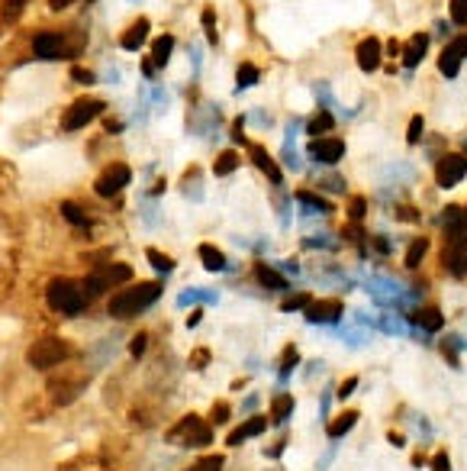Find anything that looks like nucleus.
Here are the masks:
<instances>
[{
    "instance_id": "nucleus-1",
    "label": "nucleus",
    "mask_w": 467,
    "mask_h": 471,
    "mask_svg": "<svg viewBox=\"0 0 467 471\" xmlns=\"http://www.w3.org/2000/svg\"><path fill=\"white\" fill-rule=\"evenodd\" d=\"M161 284L158 281H145V284H136V288H123L119 294L110 297V303H106V313L116 320H133L139 317L142 310H148L155 301L161 297Z\"/></svg>"
},
{
    "instance_id": "nucleus-2",
    "label": "nucleus",
    "mask_w": 467,
    "mask_h": 471,
    "mask_svg": "<svg viewBox=\"0 0 467 471\" xmlns=\"http://www.w3.org/2000/svg\"><path fill=\"white\" fill-rule=\"evenodd\" d=\"M45 301H49V307L55 310V313L77 317V313H84V310H87L91 297L84 294V284H75V281H68V278H58V281L49 284V291H45Z\"/></svg>"
},
{
    "instance_id": "nucleus-3",
    "label": "nucleus",
    "mask_w": 467,
    "mask_h": 471,
    "mask_svg": "<svg viewBox=\"0 0 467 471\" xmlns=\"http://www.w3.org/2000/svg\"><path fill=\"white\" fill-rule=\"evenodd\" d=\"M167 443L171 445H187V449H203V445L213 443V426L200 416H184L181 423L167 429Z\"/></svg>"
},
{
    "instance_id": "nucleus-4",
    "label": "nucleus",
    "mask_w": 467,
    "mask_h": 471,
    "mask_svg": "<svg viewBox=\"0 0 467 471\" xmlns=\"http://www.w3.org/2000/svg\"><path fill=\"white\" fill-rule=\"evenodd\" d=\"M68 355H71V349H68V342H65V339L45 336V339H39V342L29 345L26 362H29L33 368H39V372H49V368L62 365Z\"/></svg>"
},
{
    "instance_id": "nucleus-5",
    "label": "nucleus",
    "mask_w": 467,
    "mask_h": 471,
    "mask_svg": "<svg viewBox=\"0 0 467 471\" xmlns=\"http://www.w3.org/2000/svg\"><path fill=\"white\" fill-rule=\"evenodd\" d=\"M441 261H445L448 274H454V278H464L467 274V223L454 226V229H445V252H441Z\"/></svg>"
},
{
    "instance_id": "nucleus-6",
    "label": "nucleus",
    "mask_w": 467,
    "mask_h": 471,
    "mask_svg": "<svg viewBox=\"0 0 467 471\" xmlns=\"http://www.w3.org/2000/svg\"><path fill=\"white\" fill-rule=\"evenodd\" d=\"M345 152H348V146L339 136H319V139H309L307 146V158H313L322 168H335L345 158Z\"/></svg>"
},
{
    "instance_id": "nucleus-7",
    "label": "nucleus",
    "mask_w": 467,
    "mask_h": 471,
    "mask_svg": "<svg viewBox=\"0 0 467 471\" xmlns=\"http://www.w3.org/2000/svg\"><path fill=\"white\" fill-rule=\"evenodd\" d=\"M129 278H133V268H129V265H104L100 271H94V274H87V278H84V294L97 297V294H104L106 288L126 284Z\"/></svg>"
},
{
    "instance_id": "nucleus-8",
    "label": "nucleus",
    "mask_w": 467,
    "mask_h": 471,
    "mask_svg": "<svg viewBox=\"0 0 467 471\" xmlns=\"http://www.w3.org/2000/svg\"><path fill=\"white\" fill-rule=\"evenodd\" d=\"M464 178H467V158H464V155L445 152V155L435 158V184H439L441 190L458 188Z\"/></svg>"
},
{
    "instance_id": "nucleus-9",
    "label": "nucleus",
    "mask_w": 467,
    "mask_h": 471,
    "mask_svg": "<svg viewBox=\"0 0 467 471\" xmlns=\"http://www.w3.org/2000/svg\"><path fill=\"white\" fill-rule=\"evenodd\" d=\"M100 113H104V100H97V97H81V100H75V104L68 107V113H65L62 126L68 129V133H77V129H84L91 120H97Z\"/></svg>"
},
{
    "instance_id": "nucleus-10",
    "label": "nucleus",
    "mask_w": 467,
    "mask_h": 471,
    "mask_svg": "<svg viewBox=\"0 0 467 471\" xmlns=\"http://www.w3.org/2000/svg\"><path fill=\"white\" fill-rule=\"evenodd\" d=\"M129 181H133V171H129V165L116 162V165H110V168H106L104 175L97 178L94 190H97L100 197H116V194H119V190H123Z\"/></svg>"
},
{
    "instance_id": "nucleus-11",
    "label": "nucleus",
    "mask_w": 467,
    "mask_h": 471,
    "mask_svg": "<svg viewBox=\"0 0 467 471\" xmlns=\"http://www.w3.org/2000/svg\"><path fill=\"white\" fill-rule=\"evenodd\" d=\"M384 62V43L377 39V36H368L361 43L355 45V65L364 71V75H374Z\"/></svg>"
},
{
    "instance_id": "nucleus-12",
    "label": "nucleus",
    "mask_w": 467,
    "mask_h": 471,
    "mask_svg": "<svg viewBox=\"0 0 467 471\" xmlns=\"http://www.w3.org/2000/svg\"><path fill=\"white\" fill-rule=\"evenodd\" d=\"M345 313L342 301L339 297H322V301H309L307 307V323H316V326H326V323H339Z\"/></svg>"
},
{
    "instance_id": "nucleus-13",
    "label": "nucleus",
    "mask_w": 467,
    "mask_h": 471,
    "mask_svg": "<svg viewBox=\"0 0 467 471\" xmlns=\"http://www.w3.org/2000/svg\"><path fill=\"white\" fill-rule=\"evenodd\" d=\"M33 49L39 58H45V62H55V58H75V52L68 49V43H65V36L58 33H39L33 39Z\"/></svg>"
},
{
    "instance_id": "nucleus-14",
    "label": "nucleus",
    "mask_w": 467,
    "mask_h": 471,
    "mask_svg": "<svg viewBox=\"0 0 467 471\" xmlns=\"http://www.w3.org/2000/svg\"><path fill=\"white\" fill-rule=\"evenodd\" d=\"M248 158H251V165L261 171V175H268V181L274 184V188H280L284 184V171L278 168V162H274V155L268 152L265 146H258V142H248Z\"/></svg>"
},
{
    "instance_id": "nucleus-15",
    "label": "nucleus",
    "mask_w": 467,
    "mask_h": 471,
    "mask_svg": "<svg viewBox=\"0 0 467 471\" xmlns=\"http://www.w3.org/2000/svg\"><path fill=\"white\" fill-rule=\"evenodd\" d=\"M429 43H432V36L429 33H412L410 36V43L403 45V65H406V71H416L419 65L426 62V55H429Z\"/></svg>"
},
{
    "instance_id": "nucleus-16",
    "label": "nucleus",
    "mask_w": 467,
    "mask_h": 471,
    "mask_svg": "<svg viewBox=\"0 0 467 471\" xmlns=\"http://www.w3.org/2000/svg\"><path fill=\"white\" fill-rule=\"evenodd\" d=\"M335 123H339V117H335L332 110H319V107H316V113L303 123V133H307L309 139H319V136L335 133Z\"/></svg>"
},
{
    "instance_id": "nucleus-17",
    "label": "nucleus",
    "mask_w": 467,
    "mask_h": 471,
    "mask_svg": "<svg viewBox=\"0 0 467 471\" xmlns=\"http://www.w3.org/2000/svg\"><path fill=\"white\" fill-rule=\"evenodd\" d=\"M297 204L303 207V213H309V217H332L335 213V207H332V200H326L319 194V190H297Z\"/></svg>"
},
{
    "instance_id": "nucleus-18",
    "label": "nucleus",
    "mask_w": 467,
    "mask_h": 471,
    "mask_svg": "<svg viewBox=\"0 0 467 471\" xmlns=\"http://www.w3.org/2000/svg\"><path fill=\"white\" fill-rule=\"evenodd\" d=\"M148 29H152V23H148L145 16H139L133 26L119 36V45H123L126 52H139L142 45H145V39H148Z\"/></svg>"
},
{
    "instance_id": "nucleus-19",
    "label": "nucleus",
    "mask_w": 467,
    "mask_h": 471,
    "mask_svg": "<svg viewBox=\"0 0 467 471\" xmlns=\"http://www.w3.org/2000/svg\"><path fill=\"white\" fill-rule=\"evenodd\" d=\"M255 278H258V284L268 291H290V281H287L280 271H274L271 265H265V261L255 265Z\"/></svg>"
},
{
    "instance_id": "nucleus-20",
    "label": "nucleus",
    "mask_w": 467,
    "mask_h": 471,
    "mask_svg": "<svg viewBox=\"0 0 467 471\" xmlns=\"http://www.w3.org/2000/svg\"><path fill=\"white\" fill-rule=\"evenodd\" d=\"M265 429H268V420H265V416H251L248 423H242L238 429H232V433H229V445H242L245 439L261 436Z\"/></svg>"
},
{
    "instance_id": "nucleus-21",
    "label": "nucleus",
    "mask_w": 467,
    "mask_h": 471,
    "mask_svg": "<svg viewBox=\"0 0 467 471\" xmlns=\"http://www.w3.org/2000/svg\"><path fill=\"white\" fill-rule=\"evenodd\" d=\"M412 323H419V330L426 332V336H432V332H439L441 326H445V313H441L439 307H426L412 317Z\"/></svg>"
},
{
    "instance_id": "nucleus-22",
    "label": "nucleus",
    "mask_w": 467,
    "mask_h": 471,
    "mask_svg": "<svg viewBox=\"0 0 467 471\" xmlns=\"http://www.w3.org/2000/svg\"><path fill=\"white\" fill-rule=\"evenodd\" d=\"M313 97H316V107L319 110H332L335 117H342V104H339V97L332 94V87H329V81H316L313 85Z\"/></svg>"
},
{
    "instance_id": "nucleus-23",
    "label": "nucleus",
    "mask_w": 467,
    "mask_h": 471,
    "mask_svg": "<svg viewBox=\"0 0 467 471\" xmlns=\"http://www.w3.org/2000/svg\"><path fill=\"white\" fill-rule=\"evenodd\" d=\"M171 52H175V36H171V33L158 36V39L152 43V62H155V68H165V65L171 62Z\"/></svg>"
},
{
    "instance_id": "nucleus-24",
    "label": "nucleus",
    "mask_w": 467,
    "mask_h": 471,
    "mask_svg": "<svg viewBox=\"0 0 467 471\" xmlns=\"http://www.w3.org/2000/svg\"><path fill=\"white\" fill-rule=\"evenodd\" d=\"M461 65H464V58L445 43V49H441V55H439V71L448 77V81H454V77L461 75Z\"/></svg>"
},
{
    "instance_id": "nucleus-25",
    "label": "nucleus",
    "mask_w": 467,
    "mask_h": 471,
    "mask_svg": "<svg viewBox=\"0 0 467 471\" xmlns=\"http://www.w3.org/2000/svg\"><path fill=\"white\" fill-rule=\"evenodd\" d=\"M197 255H200V261H203V268H207V271H226V255L219 252L216 246L203 242V246L197 249Z\"/></svg>"
},
{
    "instance_id": "nucleus-26",
    "label": "nucleus",
    "mask_w": 467,
    "mask_h": 471,
    "mask_svg": "<svg viewBox=\"0 0 467 471\" xmlns=\"http://www.w3.org/2000/svg\"><path fill=\"white\" fill-rule=\"evenodd\" d=\"M261 81V71L258 65H251V62H242L236 71V94L238 91H248V87H255Z\"/></svg>"
},
{
    "instance_id": "nucleus-27",
    "label": "nucleus",
    "mask_w": 467,
    "mask_h": 471,
    "mask_svg": "<svg viewBox=\"0 0 467 471\" xmlns=\"http://www.w3.org/2000/svg\"><path fill=\"white\" fill-rule=\"evenodd\" d=\"M426 252H429V236H419V239H412L410 249H406L403 265L406 268H419V265H422V259H426Z\"/></svg>"
},
{
    "instance_id": "nucleus-28",
    "label": "nucleus",
    "mask_w": 467,
    "mask_h": 471,
    "mask_svg": "<svg viewBox=\"0 0 467 471\" xmlns=\"http://www.w3.org/2000/svg\"><path fill=\"white\" fill-rule=\"evenodd\" d=\"M355 423H358V413H355V410H345L342 416H335V420L329 423V429H326L329 439H342L345 433H348V429L355 426Z\"/></svg>"
},
{
    "instance_id": "nucleus-29",
    "label": "nucleus",
    "mask_w": 467,
    "mask_h": 471,
    "mask_svg": "<svg viewBox=\"0 0 467 471\" xmlns=\"http://www.w3.org/2000/svg\"><path fill=\"white\" fill-rule=\"evenodd\" d=\"M290 413H293V397L290 394H278L271 401V420L274 423H287L290 420Z\"/></svg>"
},
{
    "instance_id": "nucleus-30",
    "label": "nucleus",
    "mask_w": 467,
    "mask_h": 471,
    "mask_svg": "<svg viewBox=\"0 0 467 471\" xmlns=\"http://www.w3.org/2000/svg\"><path fill=\"white\" fill-rule=\"evenodd\" d=\"M238 162H242V158H238V152H223L216 158V162H213V175H219V178H226V175H232V171L238 168Z\"/></svg>"
},
{
    "instance_id": "nucleus-31",
    "label": "nucleus",
    "mask_w": 467,
    "mask_h": 471,
    "mask_svg": "<svg viewBox=\"0 0 467 471\" xmlns=\"http://www.w3.org/2000/svg\"><path fill=\"white\" fill-rule=\"evenodd\" d=\"M422 139H426V117L416 113L410 120V129H406V146H419Z\"/></svg>"
},
{
    "instance_id": "nucleus-32",
    "label": "nucleus",
    "mask_w": 467,
    "mask_h": 471,
    "mask_svg": "<svg viewBox=\"0 0 467 471\" xmlns=\"http://www.w3.org/2000/svg\"><path fill=\"white\" fill-rule=\"evenodd\" d=\"M316 190H329V194H345L348 190V181L342 175H326L316 181Z\"/></svg>"
},
{
    "instance_id": "nucleus-33",
    "label": "nucleus",
    "mask_w": 467,
    "mask_h": 471,
    "mask_svg": "<svg viewBox=\"0 0 467 471\" xmlns=\"http://www.w3.org/2000/svg\"><path fill=\"white\" fill-rule=\"evenodd\" d=\"M62 217L68 220L71 226H87V213H84L75 200H65V204H62Z\"/></svg>"
},
{
    "instance_id": "nucleus-34",
    "label": "nucleus",
    "mask_w": 467,
    "mask_h": 471,
    "mask_svg": "<svg viewBox=\"0 0 467 471\" xmlns=\"http://www.w3.org/2000/svg\"><path fill=\"white\" fill-rule=\"evenodd\" d=\"M145 255H148V261H152V268H155V271H161V274L175 271V259H171V255L158 252V249H148Z\"/></svg>"
},
{
    "instance_id": "nucleus-35",
    "label": "nucleus",
    "mask_w": 467,
    "mask_h": 471,
    "mask_svg": "<svg viewBox=\"0 0 467 471\" xmlns=\"http://www.w3.org/2000/svg\"><path fill=\"white\" fill-rule=\"evenodd\" d=\"M448 20H451L458 29L467 26V0H451V4H448Z\"/></svg>"
},
{
    "instance_id": "nucleus-36",
    "label": "nucleus",
    "mask_w": 467,
    "mask_h": 471,
    "mask_svg": "<svg viewBox=\"0 0 467 471\" xmlns=\"http://www.w3.org/2000/svg\"><path fill=\"white\" fill-rule=\"evenodd\" d=\"M203 33H207V43H213L216 45V39H219V33H216V13L213 10H203Z\"/></svg>"
},
{
    "instance_id": "nucleus-37",
    "label": "nucleus",
    "mask_w": 467,
    "mask_h": 471,
    "mask_svg": "<svg viewBox=\"0 0 467 471\" xmlns=\"http://www.w3.org/2000/svg\"><path fill=\"white\" fill-rule=\"evenodd\" d=\"M364 213H368V197L358 194V197H351V204H348V220H351V223H361Z\"/></svg>"
},
{
    "instance_id": "nucleus-38",
    "label": "nucleus",
    "mask_w": 467,
    "mask_h": 471,
    "mask_svg": "<svg viewBox=\"0 0 467 471\" xmlns=\"http://www.w3.org/2000/svg\"><path fill=\"white\" fill-rule=\"evenodd\" d=\"M297 365H300V352H297V345H287V349H284V362H280V374H290Z\"/></svg>"
},
{
    "instance_id": "nucleus-39",
    "label": "nucleus",
    "mask_w": 467,
    "mask_h": 471,
    "mask_svg": "<svg viewBox=\"0 0 467 471\" xmlns=\"http://www.w3.org/2000/svg\"><path fill=\"white\" fill-rule=\"evenodd\" d=\"M223 465H226L223 455H207V458H200V462H197L194 468H187V471H223Z\"/></svg>"
},
{
    "instance_id": "nucleus-40",
    "label": "nucleus",
    "mask_w": 467,
    "mask_h": 471,
    "mask_svg": "<svg viewBox=\"0 0 467 471\" xmlns=\"http://www.w3.org/2000/svg\"><path fill=\"white\" fill-rule=\"evenodd\" d=\"M280 162H284L290 171H300V168H303V162H300V152H297V146H284V152H280Z\"/></svg>"
},
{
    "instance_id": "nucleus-41",
    "label": "nucleus",
    "mask_w": 467,
    "mask_h": 471,
    "mask_svg": "<svg viewBox=\"0 0 467 471\" xmlns=\"http://www.w3.org/2000/svg\"><path fill=\"white\" fill-rule=\"evenodd\" d=\"M309 301H313L309 294H293V297H287V301H284V313H297V310H307Z\"/></svg>"
},
{
    "instance_id": "nucleus-42",
    "label": "nucleus",
    "mask_w": 467,
    "mask_h": 471,
    "mask_svg": "<svg viewBox=\"0 0 467 471\" xmlns=\"http://www.w3.org/2000/svg\"><path fill=\"white\" fill-rule=\"evenodd\" d=\"M393 217H397L400 223H419V220H422V213H419L416 207L403 204V207H397V210H393Z\"/></svg>"
},
{
    "instance_id": "nucleus-43",
    "label": "nucleus",
    "mask_w": 467,
    "mask_h": 471,
    "mask_svg": "<svg viewBox=\"0 0 467 471\" xmlns=\"http://www.w3.org/2000/svg\"><path fill=\"white\" fill-rule=\"evenodd\" d=\"M435 36H439L441 43L454 39V23H451V20H439V23H435Z\"/></svg>"
},
{
    "instance_id": "nucleus-44",
    "label": "nucleus",
    "mask_w": 467,
    "mask_h": 471,
    "mask_svg": "<svg viewBox=\"0 0 467 471\" xmlns=\"http://www.w3.org/2000/svg\"><path fill=\"white\" fill-rule=\"evenodd\" d=\"M448 45H451L461 58H467V33H458L454 39H448Z\"/></svg>"
},
{
    "instance_id": "nucleus-45",
    "label": "nucleus",
    "mask_w": 467,
    "mask_h": 471,
    "mask_svg": "<svg viewBox=\"0 0 467 471\" xmlns=\"http://www.w3.org/2000/svg\"><path fill=\"white\" fill-rule=\"evenodd\" d=\"M355 387H358V378H345V381H342V387L335 391V394H339V401H345V397L355 394Z\"/></svg>"
},
{
    "instance_id": "nucleus-46",
    "label": "nucleus",
    "mask_w": 467,
    "mask_h": 471,
    "mask_svg": "<svg viewBox=\"0 0 467 471\" xmlns=\"http://www.w3.org/2000/svg\"><path fill=\"white\" fill-rule=\"evenodd\" d=\"M71 77H75L77 85H94V81H97L94 71H87V68H75V71H71Z\"/></svg>"
},
{
    "instance_id": "nucleus-47",
    "label": "nucleus",
    "mask_w": 467,
    "mask_h": 471,
    "mask_svg": "<svg viewBox=\"0 0 467 471\" xmlns=\"http://www.w3.org/2000/svg\"><path fill=\"white\" fill-rule=\"evenodd\" d=\"M242 126H245V120H242V117H238V120L232 123V142H238V146H248V139H245Z\"/></svg>"
},
{
    "instance_id": "nucleus-48",
    "label": "nucleus",
    "mask_w": 467,
    "mask_h": 471,
    "mask_svg": "<svg viewBox=\"0 0 467 471\" xmlns=\"http://www.w3.org/2000/svg\"><path fill=\"white\" fill-rule=\"evenodd\" d=\"M432 471H451V458H448L445 452H439V455L432 458Z\"/></svg>"
},
{
    "instance_id": "nucleus-49",
    "label": "nucleus",
    "mask_w": 467,
    "mask_h": 471,
    "mask_svg": "<svg viewBox=\"0 0 467 471\" xmlns=\"http://www.w3.org/2000/svg\"><path fill=\"white\" fill-rule=\"evenodd\" d=\"M23 7H26V0H7V7H4V16H10V20H13V16L20 13Z\"/></svg>"
},
{
    "instance_id": "nucleus-50",
    "label": "nucleus",
    "mask_w": 467,
    "mask_h": 471,
    "mask_svg": "<svg viewBox=\"0 0 467 471\" xmlns=\"http://www.w3.org/2000/svg\"><path fill=\"white\" fill-rule=\"evenodd\" d=\"M229 420V404H216L213 407V423H226Z\"/></svg>"
},
{
    "instance_id": "nucleus-51",
    "label": "nucleus",
    "mask_w": 467,
    "mask_h": 471,
    "mask_svg": "<svg viewBox=\"0 0 467 471\" xmlns=\"http://www.w3.org/2000/svg\"><path fill=\"white\" fill-rule=\"evenodd\" d=\"M145 332H139V336L133 339V342H129V352H133V355H142V352H145Z\"/></svg>"
},
{
    "instance_id": "nucleus-52",
    "label": "nucleus",
    "mask_w": 467,
    "mask_h": 471,
    "mask_svg": "<svg viewBox=\"0 0 467 471\" xmlns=\"http://www.w3.org/2000/svg\"><path fill=\"white\" fill-rule=\"evenodd\" d=\"M384 55H387V58H400V55H403V45H400L397 39H390V43L384 45Z\"/></svg>"
},
{
    "instance_id": "nucleus-53",
    "label": "nucleus",
    "mask_w": 467,
    "mask_h": 471,
    "mask_svg": "<svg viewBox=\"0 0 467 471\" xmlns=\"http://www.w3.org/2000/svg\"><path fill=\"white\" fill-rule=\"evenodd\" d=\"M370 242H374V249H377V252H380V255H387V252H390V239H387V236H374V239H370Z\"/></svg>"
},
{
    "instance_id": "nucleus-54",
    "label": "nucleus",
    "mask_w": 467,
    "mask_h": 471,
    "mask_svg": "<svg viewBox=\"0 0 467 471\" xmlns=\"http://www.w3.org/2000/svg\"><path fill=\"white\" fill-rule=\"evenodd\" d=\"M209 355H207V349H200V352H194V368H203V362H207Z\"/></svg>"
},
{
    "instance_id": "nucleus-55",
    "label": "nucleus",
    "mask_w": 467,
    "mask_h": 471,
    "mask_svg": "<svg viewBox=\"0 0 467 471\" xmlns=\"http://www.w3.org/2000/svg\"><path fill=\"white\" fill-rule=\"evenodd\" d=\"M71 4H75V0H49L52 10H65V7H71Z\"/></svg>"
},
{
    "instance_id": "nucleus-56",
    "label": "nucleus",
    "mask_w": 467,
    "mask_h": 471,
    "mask_svg": "<svg viewBox=\"0 0 467 471\" xmlns=\"http://www.w3.org/2000/svg\"><path fill=\"white\" fill-rule=\"evenodd\" d=\"M280 268H284V271H290V274H297V271H300V268L293 265V261H280Z\"/></svg>"
},
{
    "instance_id": "nucleus-57",
    "label": "nucleus",
    "mask_w": 467,
    "mask_h": 471,
    "mask_svg": "<svg viewBox=\"0 0 467 471\" xmlns=\"http://www.w3.org/2000/svg\"><path fill=\"white\" fill-rule=\"evenodd\" d=\"M200 317H203L200 310H194V317H190V320H187V326H197V323H200Z\"/></svg>"
},
{
    "instance_id": "nucleus-58",
    "label": "nucleus",
    "mask_w": 467,
    "mask_h": 471,
    "mask_svg": "<svg viewBox=\"0 0 467 471\" xmlns=\"http://www.w3.org/2000/svg\"><path fill=\"white\" fill-rule=\"evenodd\" d=\"M464 213H467V207H464Z\"/></svg>"
}]
</instances>
